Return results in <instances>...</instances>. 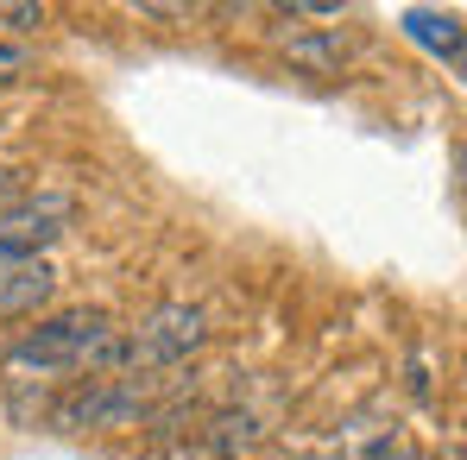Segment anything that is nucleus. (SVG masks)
<instances>
[{"label":"nucleus","mask_w":467,"mask_h":460,"mask_svg":"<svg viewBox=\"0 0 467 460\" xmlns=\"http://www.w3.org/2000/svg\"><path fill=\"white\" fill-rule=\"evenodd\" d=\"M278 51L310 77H341V64H348L341 32H291V38H278Z\"/></svg>","instance_id":"nucleus-4"},{"label":"nucleus","mask_w":467,"mask_h":460,"mask_svg":"<svg viewBox=\"0 0 467 460\" xmlns=\"http://www.w3.org/2000/svg\"><path fill=\"white\" fill-rule=\"evenodd\" d=\"M404 32H410L417 45L442 51L449 64L462 57V19H455V13H404Z\"/></svg>","instance_id":"nucleus-5"},{"label":"nucleus","mask_w":467,"mask_h":460,"mask_svg":"<svg viewBox=\"0 0 467 460\" xmlns=\"http://www.w3.org/2000/svg\"><path fill=\"white\" fill-rule=\"evenodd\" d=\"M26 70H32V51H26V45H6V38H0V88H6V82H19Z\"/></svg>","instance_id":"nucleus-6"},{"label":"nucleus","mask_w":467,"mask_h":460,"mask_svg":"<svg viewBox=\"0 0 467 460\" xmlns=\"http://www.w3.org/2000/svg\"><path fill=\"white\" fill-rule=\"evenodd\" d=\"M51 291H57V278H51V265H38V259H26V265H13V271H0V315H32L38 303H51Z\"/></svg>","instance_id":"nucleus-3"},{"label":"nucleus","mask_w":467,"mask_h":460,"mask_svg":"<svg viewBox=\"0 0 467 460\" xmlns=\"http://www.w3.org/2000/svg\"><path fill=\"white\" fill-rule=\"evenodd\" d=\"M114 347H120V328L101 315V309H77V315H57V322H38L26 341H13L6 366H38V373H70V366H114Z\"/></svg>","instance_id":"nucleus-1"},{"label":"nucleus","mask_w":467,"mask_h":460,"mask_svg":"<svg viewBox=\"0 0 467 460\" xmlns=\"http://www.w3.org/2000/svg\"><path fill=\"white\" fill-rule=\"evenodd\" d=\"M367 460H417V448H410V442H379Z\"/></svg>","instance_id":"nucleus-8"},{"label":"nucleus","mask_w":467,"mask_h":460,"mask_svg":"<svg viewBox=\"0 0 467 460\" xmlns=\"http://www.w3.org/2000/svg\"><path fill=\"white\" fill-rule=\"evenodd\" d=\"M0 19H13V26L26 32V26H38V19H45V6H0Z\"/></svg>","instance_id":"nucleus-7"},{"label":"nucleus","mask_w":467,"mask_h":460,"mask_svg":"<svg viewBox=\"0 0 467 460\" xmlns=\"http://www.w3.org/2000/svg\"><path fill=\"white\" fill-rule=\"evenodd\" d=\"M202 334H209V328H202V309L164 303L140 322V334H127V341L114 347V366H140V373L177 366V360H190V353L202 347Z\"/></svg>","instance_id":"nucleus-2"}]
</instances>
